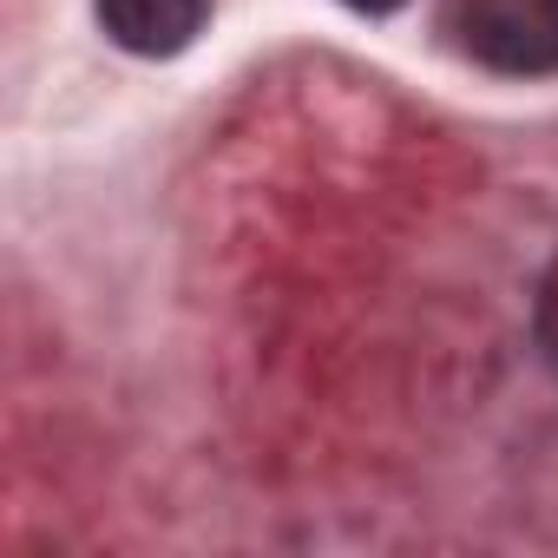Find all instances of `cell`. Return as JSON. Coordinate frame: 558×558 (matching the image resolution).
Returning a JSON list of instances; mask_svg holds the SVG:
<instances>
[{
	"label": "cell",
	"mask_w": 558,
	"mask_h": 558,
	"mask_svg": "<svg viewBox=\"0 0 558 558\" xmlns=\"http://www.w3.org/2000/svg\"><path fill=\"white\" fill-rule=\"evenodd\" d=\"M93 14L106 27V40L119 53H138V60H171L184 53L204 21H210V0H93Z\"/></svg>",
	"instance_id": "2"
},
{
	"label": "cell",
	"mask_w": 558,
	"mask_h": 558,
	"mask_svg": "<svg viewBox=\"0 0 558 558\" xmlns=\"http://www.w3.org/2000/svg\"><path fill=\"white\" fill-rule=\"evenodd\" d=\"M453 47L499 80H551L558 73V0H453Z\"/></svg>",
	"instance_id": "1"
},
{
	"label": "cell",
	"mask_w": 558,
	"mask_h": 558,
	"mask_svg": "<svg viewBox=\"0 0 558 558\" xmlns=\"http://www.w3.org/2000/svg\"><path fill=\"white\" fill-rule=\"evenodd\" d=\"M538 342H545V355L558 362V263L545 269V283H538Z\"/></svg>",
	"instance_id": "3"
},
{
	"label": "cell",
	"mask_w": 558,
	"mask_h": 558,
	"mask_svg": "<svg viewBox=\"0 0 558 558\" xmlns=\"http://www.w3.org/2000/svg\"><path fill=\"white\" fill-rule=\"evenodd\" d=\"M349 14H368V21H381V14H395V8H408V0H342Z\"/></svg>",
	"instance_id": "4"
}]
</instances>
